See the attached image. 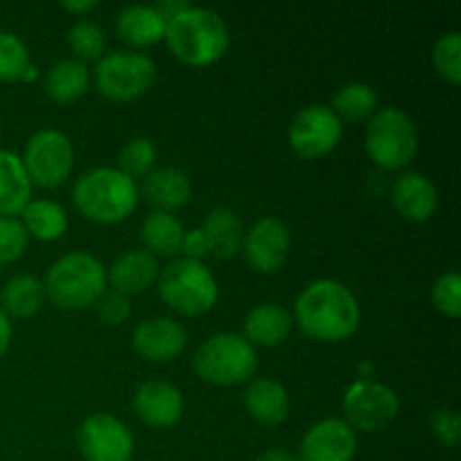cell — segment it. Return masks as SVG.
<instances>
[{
	"mask_svg": "<svg viewBox=\"0 0 461 461\" xmlns=\"http://www.w3.org/2000/svg\"><path fill=\"white\" fill-rule=\"evenodd\" d=\"M295 322L309 338L340 342L360 324V304L351 288L336 279H315L295 300Z\"/></svg>",
	"mask_w": 461,
	"mask_h": 461,
	"instance_id": "6da1fadb",
	"label": "cell"
},
{
	"mask_svg": "<svg viewBox=\"0 0 461 461\" xmlns=\"http://www.w3.org/2000/svg\"><path fill=\"white\" fill-rule=\"evenodd\" d=\"M165 43L174 57L187 66H212L228 52V23L214 9L187 5L167 18Z\"/></svg>",
	"mask_w": 461,
	"mask_h": 461,
	"instance_id": "7a4b0ae2",
	"label": "cell"
},
{
	"mask_svg": "<svg viewBox=\"0 0 461 461\" xmlns=\"http://www.w3.org/2000/svg\"><path fill=\"white\" fill-rule=\"evenodd\" d=\"M138 183L117 167H95L84 171L72 185L77 210L102 225L129 219L138 207Z\"/></svg>",
	"mask_w": 461,
	"mask_h": 461,
	"instance_id": "3957f363",
	"label": "cell"
},
{
	"mask_svg": "<svg viewBox=\"0 0 461 461\" xmlns=\"http://www.w3.org/2000/svg\"><path fill=\"white\" fill-rule=\"evenodd\" d=\"M106 266L84 250H72L59 257L43 277L45 297L63 311L95 306L106 291Z\"/></svg>",
	"mask_w": 461,
	"mask_h": 461,
	"instance_id": "277c9868",
	"label": "cell"
},
{
	"mask_svg": "<svg viewBox=\"0 0 461 461\" xmlns=\"http://www.w3.org/2000/svg\"><path fill=\"white\" fill-rule=\"evenodd\" d=\"M257 367H259L257 349L241 333L234 331L214 333L203 340L194 354V372L212 385H241L252 381Z\"/></svg>",
	"mask_w": 461,
	"mask_h": 461,
	"instance_id": "5b68a950",
	"label": "cell"
},
{
	"mask_svg": "<svg viewBox=\"0 0 461 461\" xmlns=\"http://www.w3.org/2000/svg\"><path fill=\"white\" fill-rule=\"evenodd\" d=\"M158 293H160V300L176 313L196 318L216 306L219 282L203 261L180 257L160 270Z\"/></svg>",
	"mask_w": 461,
	"mask_h": 461,
	"instance_id": "8992f818",
	"label": "cell"
},
{
	"mask_svg": "<svg viewBox=\"0 0 461 461\" xmlns=\"http://www.w3.org/2000/svg\"><path fill=\"white\" fill-rule=\"evenodd\" d=\"M365 149L381 169H405L419 151V131L412 117L396 106L378 108L367 120Z\"/></svg>",
	"mask_w": 461,
	"mask_h": 461,
	"instance_id": "52a82bcc",
	"label": "cell"
},
{
	"mask_svg": "<svg viewBox=\"0 0 461 461\" xmlns=\"http://www.w3.org/2000/svg\"><path fill=\"white\" fill-rule=\"evenodd\" d=\"M156 61L138 50H115L95 66V86L113 102H131L147 93L156 81Z\"/></svg>",
	"mask_w": 461,
	"mask_h": 461,
	"instance_id": "ba28073f",
	"label": "cell"
},
{
	"mask_svg": "<svg viewBox=\"0 0 461 461\" xmlns=\"http://www.w3.org/2000/svg\"><path fill=\"white\" fill-rule=\"evenodd\" d=\"M21 160L32 185L54 189L70 178L75 167V147L63 131L41 129L25 142Z\"/></svg>",
	"mask_w": 461,
	"mask_h": 461,
	"instance_id": "9c48e42d",
	"label": "cell"
},
{
	"mask_svg": "<svg viewBox=\"0 0 461 461\" xmlns=\"http://www.w3.org/2000/svg\"><path fill=\"white\" fill-rule=\"evenodd\" d=\"M399 396L390 385L374 378H358L351 383L342 396L345 421L354 430L374 432L392 423L399 414Z\"/></svg>",
	"mask_w": 461,
	"mask_h": 461,
	"instance_id": "30bf717a",
	"label": "cell"
},
{
	"mask_svg": "<svg viewBox=\"0 0 461 461\" xmlns=\"http://www.w3.org/2000/svg\"><path fill=\"white\" fill-rule=\"evenodd\" d=\"M342 138V122L324 104L304 106L288 126V142L300 158L313 160L331 153Z\"/></svg>",
	"mask_w": 461,
	"mask_h": 461,
	"instance_id": "8fae6325",
	"label": "cell"
},
{
	"mask_svg": "<svg viewBox=\"0 0 461 461\" xmlns=\"http://www.w3.org/2000/svg\"><path fill=\"white\" fill-rule=\"evenodd\" d=\"M77 444L86 461H131L135 453L131 428L108 412L90 414L77 432Z\"/></svg>",
	"mask_w": 461,
	"mask_h": 461,
	"instance_id": "7c38bea8",
	"label": "cell"
},
{
	"mask_svg": "<svg viewBox=\"0 0 461 461\" xmlns=\"http://www.w3.org/2000/svg\"><path fill=\"white\" fill-rule=\"evenodd\" d=\"M243 255L257 273H275L282 268L291 252V230L275 216L255 221L243 234Z\"/></svg>",
	"mask_w": 461,
	"mask_h": 461,
	"instance_id": "4fadbf2b",
	"label": "cell"
},
{
	"mask_svg": "<svg viewBox=\"0 0 461 461\" xmlns=\"http://www.w3.org/2000/svg\"><path fill=\"white\" fill-rule=\"evenodd\" d=\"M358 450L356 430L345 419L329 417L306 430L297 461H354Z\"/></svg>",
	"mask_w": 461,
	"mask_h": 461,
	"instance_id": "5bb4252c",
	"label": "cell"
},
{
	"mask_svg": "<svg viewBox=\"0 0 461 461\" xmlns=\"http://www.w3.org/2000/svg\"><path fill=\"white\" fill-rule=\"evenodd\" d=\"M187 347V331L174 318H147L133 329V349L151 363H169Z\"/></svg>",
	"mask_w": 461,
	"mask_h": 461,
	"instance_id": "9a60e30c",
	"label": "cell"
},
{
	"mask_svg": "<svg viewBox=\"0 0 461 461\" xmlns=\"http://www.w3.org/2000/svg\"><path fill=\"white\" fill-rule=\"evenodd\" d=\"M133 410L149 426L169 428L183 419V392L169 381H147L135 390Z\"/></svg>",
	"mask_w": 461,
	"mask_h": 461,
	"instance_id": "2e32d148",
	"label": "cell"
},
{
	"mask_svg": "<svg viewBox=\"0 0 461 461\" xmlns=\"http://www.w3.org/2000/svg\"><path fill=\"white\" fill-rule=\"evenodd\" d=\"M392 203L405 219L423 223L432 219L439 207V192L428 176L419 171H403L392 183Z\"/></svg>",
	"mask_w": 461,
	"mask_h": 461,
	"instance_id": "e0dca14e",
	"label": "cell"
},
{
	"mask_svg": "<svg viewBox=\"0 0 461 461\" xmlns=\"http://www.w3.org/2000/svg\"><path fill=\"white\" fill-rule=\"evenodd\" d=\"M160 275V264L158 257H153L149 250H126L111 264L106 270V279L111 282L113 291L133 295L142 293L151 286Z\"/></svg>",
	"mask_w": 461,
	"mask_h": 461,
	"instance_id": "ac0fdd59",
	"label": "cell"
},
{
	"mask_svg": "<svg viewBox=\"0 0 461 461\" xmlns=\"http://www.w3.org/2000/svg\"><path fill=\"white\" fill-rule=\"evenodd\" d=\"M165 27L167 18L156 5H126L115 18L120 39L133 48H147L165 41Z\"/></svg>",
	"mask_w": 461,
	"mask_h": 461,
	"instance_id": "d6986e66",
	"label": "cell"
},
{
	"mask_svg": "<svg viewBox=\"0 0 461 461\" xmlns=\"http://www.w3.org/2000/svg\"><path fill=\"white\" fill-rule=\"evenodd\" d=\"M293 318L284 306L275 302L255 306L243 320L241 336L250 342L252 347H277L291 336Z\"/></svg>",
	"mask_w": 461,
	"mask_h": 461,
	"instance_id": "ffe728a7",
	"label": "cell"
},
{
	"mask_svg": "<svg viewBox=\"0 0 461 461\" xmlns=\"http://www.w3.org/2000/svg\"><path fill=\"white\" fill-rule=\"evenodd\" d=\"M147 201L160 212H174L192 198V180L178 167H158L142 180Z\"/></svg>",
	"mask_w": 461,
	"mask_h": 461,
	"instance_id": "44dd1931",
	"label": "cell"
},
{
	"mask_svg": "<svg viewBox=\"0 0 461 461\" xmlns=\"http://www.w3.org/2000/svg\"><path fill=\"white\" fill-rule=\"evenodd\" d=\"M243 405L255 421L264 423V426H275L288 417L291 401H288V392L282 383L264 376L252 378L248 383Z\"/></svg>",
	"mask_w": 461,
	"mask_h": 461,
	"instance_id": "7402d4cb",
	"label": "cell"
},
{
	"mask_svg": "<svg viewBox=\"0 0 461 461\" xmlns=\"http://www.w3.org/2000/svg\"><path fill=\"white\" fill-rule=\"evenodd\" d=\"M32 180L21 156L0 149V216L16 219L32 201Z\"/></svg>",
	"mask_w": 461,
	"mask_h": 461,
	"instance_id": "603a6c76",
	"label": "cell"
},
{
	"mask_svg": "<svg viewBox=\"0 0 461 461\" xmlns=\"http://www.w3.org/2000/svg\"><path fill=\"white\" fill-rule=\"evenodd\" d=\"M207 248L219 259H232L243 246V223L232 207H214L205 214L201 225Z\"/></svg>",
	"mask_w": 461,
	"mask_h": 461,
	"instance_id": "cb8c5ba5",
	"label": "cell"
},
{
	"mask_svg": "<svg viewBox=\"0 0 461 461\" xmlns=\"http://www.w3.org/2000/svg\"><path fill=\"white\" fill-rule=\"evenodd\" d=\"M21 223L39 241H57L68 230V212L52 198H34L21 212Z\"/></svg>",
	"mask_w": 461,
	"mask_h": 461,
	"instance_id": "d4e9b609",
	"label": "cell"
},
{
	"mask_svg": "<svg viewBox=\"0 0 461 461\" xmlns=\"http://www.w3.org/2000/svg\"><path fill=\"white\" fill-rule=\"evenodd\" d=\"M43 86L54 102L70 104L88 90L90 70L79 59H61L45 72Z\"/></svg>",
	"mask_w": 461,
	"mask_h": 461,
	"instance_id": "484cf974",
	"label": "cell"
},
{
	"mask_svg": "<svg viewBox=\"0 0 461 461\" xmlns=\"http://www.w3.org/2000/svg\"><path fill=\"white\" fill-rule=\"evenodd\" d=\"M140 234L153 257H176L180 252L185 228L171 212L153 210L151 214L144 216Z\"/></svg>",
	"mask_w": 461,
	"mask_h": 461,
	"instance_id": "4316f807",
	"label": "cell"
},
{
	"mask_svg": "<svg viewBox=\"0 0 461 461\" xmlns=\"http://www.w3.org/2000/svg\"><path fill=\"white\" fill-rule=\"evenodd\" d=\"M0 309L14 318H32L39 313V309L45 302V288L43 279L36 275H16L9 279L0 293Z\"/></svg>",
	"mask_w": 461,
	"mask_h": 461,
	"instance_id": "83f0119b",
	"label": "cell"
},
{
	"mask_svg": "<svg viewBox=\"0 0 461 461\" xmlns=\"http://www.w3.org/2000/svg\"><path fill=\"white\" fill-rule=\"evenodd\" d=\"M329 108L340 117V122L369 120L378 111V93L374 86L363 84V81H351V84H345L340 90H336Z\"/></svg>",
	"mask_w": 461,
	"mask_h": 461,
	"instance_id": "f1b7e54d",
	"label": "cell"
},
{
	"mask_svg": "<svg viewBox=\"0 0 461 461\" xmlns=\"http://www.w3.org/2000/svg\"><path fill=\"white\" fill-rule=\"evenodd\" d=\"M120 167L117 169L124 171L131 178H138V176H147L149 171H153L158 160V149L153 144V140L138 135V138H131L124 147L120 149Z\"/></svg>",
	"mask_w": 461,
	"mask_h": 461,
	"instance_id": "f546056e",
	"label": "cell"
},
{
	"mask_svg": "<svg viewBox=\"0 0 461 461\" xmlns=\"http://www.w3.org/2000/svg\"><path fill=\"white\" fill-rule=\"evenodd\" d=\"M30 50L18 34L0 30V81L23 79L30 68Z\"/></svg>",
	"mask_w": 461,
	"mask_h": 461,
	"instance_id": "4dcf8cb0",
	"label": "cell"
},
{
	"mask_svg": "<svg viewBox=\"0 0 461 461\" xmlns=\"http://www.w3.org/2000/svg\"><path fill=\"white\" fill-rule=\"evenodd\" d=\"M68 43H70L72 52L79 57V61H88V59L99 61L104 57V48H106V34L95 21L79 18L68 32Z\"/></svg>",
	"mask_w": 461,
	"mask_h": 461,
	"instance_id": "1f68e13d",
	"label": "cell"
},
{
	"mask_svg": "<svg viewBox=\"0 0 461 461\" xmlns=\"http://www.w3.org/2000/svg\"><path fill=\"white\" fill-rule=\"evenodd\" d=\"M432 61L439 75L448 79L450 84L461 81V34L457 30L446 32L437 39L432 48Z\"/></svg>",
	"mask_w": 461,
	"mask_h": 461,
	"instance_id": "d6a6232c",
	"label": "cell"
},
{
	"mask_svg": "<svg viewBox=\"0 0 461 461\" xmlns=\"http://www.w3.org/2000/svg\"><path fill=\"white\" fill-rule=\"evenodd\" d=\"M430 297L437 311L450 315V318H457L461 313V275L457 270H448V273L439 275L432 284Z\"/></svg>",
	"mask_w": 461,
	"mask_h": 461,
	"instance_id": "836d02e7",
	"label": "cell"
},
{
	"mask_svg": "<svg viewBox=\"0 0 461 461\" xmlns=\"http://www.w3.org/2000/svg\"><path fill=\"white\" fill-rule=\"evenodd\" d=\"M30 234L23 228L21 219L14 216H0V266L14 264L25 252Z\"/></svg>",
	"mask_w": 461,
	"mask_h": 461,
	"instance_id": "e575fe53",
	"label": "cell"
},
{
	"mask_svg": "<svg viewBox=\"0 0 461 461\" xmlns=\"http://www.w3.org/2000/svg\"><path fill=\"white\" fill-rule=\"evenodd\" d=\"M95 309H97L99 320L108 327H117V324H124L131 315V300L129 295L117 291H104L102 297L95 302Z\"/></svg>",
	"mask_w": 461,
	"mask_h": 461,
	"instance_id": "d590c367",
	"label": "cell"
},
{
	"mask_svg": "<svg viewBox=\"0 0 461 461\" xmlns=\"http://www.w3.org/2000/svg\"><path fill=\"white\" fill-rule=\"evenodd\" d=\"M430 430L435 439L446 448H457L459 446V414L453 408H439L430 417Z\"/></svg>",
	"mask_w": 461,
	"mask_h": 461,
	"instance_id": "8d00e7d4",
	"label": "cell"
},
{
	"mask_svg": "<svg viewBox=\"0 0 461 461\" xmlns=\"http://www.w3.org/2000/svg\"><path fill=\"white\" fill-rule=\"evenodd\" d=\"M180 252H183L185 259H196V261H203V257L210 255L207 239H205V234H203L201 228L185 230L183 243H180Z\"/></svg>",
	"mask_w": 461,
	"mask_h": 461,
	"instance_id": "74e56055",
	"label": "cell"
},
{
	"mask_svg": "<svg viewBox=\"0 0 461 461\" xmlns=\"http://www.w3.org/2000/svg\"><path fill=\"white\" fill-rule=\"evenodd\" d=\"M9 345H12V322H9V315L0 309V360L7 354Z\"/></svg>",
	"mask_w": 461,
	"mask_h": 461,
	"instance_id": "f35d334b",
	"label": "cell"
},
{
	"mask_svg": "<svg viewBox=\"0 0 461 461\" xmlns=\"http://www.w3.org/2000/svg\"><path fill=\"white\" fill-rule=\"evenodd\" d=\"M255 461H297L293 453H288L286 448H268L261 455H257Z\"/></svg>",
	"mask_w": 461,
	"mask_h": 461,
	"instance_id": "ab89813d",
	"label": "cell"
},
{
	"mask_svg": "<svg viewBox=\"0 0 461 461\" xmlns=\"http://www.w3.org/2000/svg\"><path fill=\"white\" fill-rule=\"evenodd\" d=\"M61 7L66 9V12H72V14H86V12H93V9H97L99 3H95V0H66V3H61Z\"/></svg>",
	"mask_w": 461,
	"mask_h": 461,
	"instance_id": "60d3db41",
	"label": "cell"
},
{
	"mask_svg": "<svg viewBox=\"0 0 461 461\" xmlns=\"http://www.w3.org/2000/svg\"><path fill=\"white\" fill-rule=\"evenodd\" d=\"M36 77H39V68H36L34 63H30V68H27V70H25V75H23V79L30 81V79H36Z\"/></svg>",
	"mask_w": 461,
	"mask_h": 461,
	"instance_id": "b9f144b4",
	"label": "cell"
},
{
	"mask_svg": "<svg viewBox=\"0 0 461 461\" xmlns=\"http://www.w3.org/2000/svg\"><path fill=\"white\" fill-rule=\"evenodd\" d=\"M372 374H374V365L369 363L360 365V378H372Z\"/></svg>",
	"mask_w": 461,
	"mask_h": 461,
	"instance_id": "7bdbcfd3",
	"label": "cell"
},
{
	"mask_svg": "<svg viewBox=\"0 0 461 461\" xmlns=\"http://www.w3.org/2000/svg\"><path fill=\"white\" fill-rule=\"evenodd\" d=\"M0 133H3V126H0Z\"/></svg>",
	"mask_w": 461,
	"mask_h": 461,
	"instance_id": "ee69618b",
	"label": "cell"
}]
</instances>
